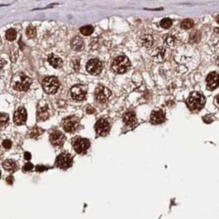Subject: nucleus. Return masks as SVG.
<instances>
[{
  "instance_id": "nucleus-1",
  "label": "nucleus",
  "mask_w": 219,
  "mask_h": 219,
  "mask_svg": "<svg viewBox=\"0 0 219 219\" xmlns=\"http://www.w3.org/2000/svg\"><path fill=\"white\" fill-rule=\"evenodd\" d=\"M205 97L200 92H192L186 100V104L191 111L200 110L205 104Z\"/></svg>"
},
{
  "instance_id": "nucleus-2",
  "label": "nucleus",
  "mask_w": 219,
  "mask_h": 219,
  "mask_svg": "<svg viewBox=\"0 0 219 219\" xmlns=\"http://www.w3.org/2000/svg\"><path fill=\"white\" fill-rule=\"evenodd\" d=\"M32 81L30 77L25 76L24 74H18L12 77V88L17 91H26L29 89Z\"/></svg>"
},
{
  "instance_id": "nucleus-3",
  "label": "nucleus",
  "mask_w": 219,
  "mask_h": 219,
  "mask_svg": "<svg viewBox=\"0 0 219 219\" xmlns=\"http://www.w3.org/2000/svg\"><path fill=\"white\" fill-rule=\"evenodd\" d=\"M130 62L126 56H119L116 57L112 63V69L114 72L122 74L127 71L130 68Z\"/></svg>"
},
{
  "instance_id": "nucleus-4",
  "label": "nucleus",
  "mask_w": 219,
  "mask_h": 219,
  "mask_svg": "<svg viewBox=\"0 0 219 219\" xmlns=\"http://www.w3.org/2000/svg\"><path fill=\"white\" fill-rule=\"evenodd\" d=\"M42 85H43V90L49 95L57 92V90L59 88V82L57 77L55 76H48L46 78H44Z\"/></svg>"
},
{
  "instance_id": "nucleus-5",
  "label": "nucleus",
  "mask_w": 219,
  "mask_h": 219,
  "mask_svg": "<svg viewBox=\"0 0 219 219\" xmlns=\"http://www.w3.org/2000/svg\"><path fill=\"white\" fill-rule=\"evenodd\" d=\"M111 95L112 92L110 91V89H108V88L104 86H102V85L98 87L95 93V99L100 103H104L108 102L111 97Z\"/></svg>"
},
{
  "instance_id": "nucleus-6",
  "label": "nucleus",
  "mask_w": 219,
  "mask_h": 219,
  "mask_svg": "<svg viewBox=\"0 0 219 219\" xmlns=\"http://www.w3.org/2000/svg\"><path fill=\"white\" fill-rule=\"evenodd\" d=\"M103 69V65L102 62L97 58L90 59L86 64V70L87 71L91 74L93 76H96L98 74L101 72V71Z\"/></svg>"
},
{
  "instance_id": "nucleus-7",
  "label": "nucleus",
  "mask_w": 219,
  "mask_h": 219,
  "mask_svg": "<svg viewBox=\"0 0 219 219\" xmlns=\"http://www.w3.org/2000/svg\"><path fill=\"white\" fill-rule=\"evenodd\" d=\"M95 130L97 135L104 136L108 135L109 130H110V124L107 119L105 118H101L96 122L95 124Z\"/></svg>"
},
{
  "instance_id": "nucleus-8",
  "label": "nucleus",
  "mask_w": 219,
  "mask_h": 219,
  "mask_svg": "<svg viewBox=\"0 0 219 219\" xmlns=\"http://www.w3.org/2000/svg\"><path fill=\"white\" fill-rule=\"evenodd\" d=\"M71 95L73 99L75 100H83L86 96V89L84 85H76L71 89Z\"/></svg>"
},
{
  "instance_id": "nucleus-9",
  "label": "nucleus",
  "mask_w": 219,
  "mask_h": 219,
  "mask_svg": "<svg viewBox=\"0 0 219 219\" xmlns=\"http://www.w3.org/2000/svg\"><path fill=\"white\" fill-rule=\"evenodd\" d=\"M56 164L58 168L66 169L71 166L72 164V158L70 154H61L58 155L56 159Z\"/></svg>"
},
{
  "instance_id": "nucleus-10",
  "label": "nucleus",
  "mask_w": 219,
  "mask_h": 219,
  "mask_svg": "<svg viewBox=\"0 0 219 219\" xmlns=\"http://www.w3.org/2000/svg\"><path fill=\"white\" fill-rule=\"evenodd\" d=\"M79 125V120L76 116H69L63 121L62 126L63 129L68 132H74L77 129Z\"/></svg>"
},
{
  "instance_id": "nucleus-11",
  "label": "nucleus",
  "mask_w": 219,
  "mask_h": 219,
  "mask_svg": "<svg viewBox=\"0 0 219 219\" xmlns=\"http://www.w3.org/2000/svg\"><path fill=\"white\" fill-rule=\"evenodd\" d=\"M207 88L210 90H214L219 85V74L216 71L209 73L206 78Z\"/></svg>"
},
{
  "instance_id": "nucleus-12",
  "label": "nucleus",
  "mask_w": 219,
  "mask_h": 219,
  "mask_svg": "<svg viewBox=\"0 0 219 219\" xmlns=\"http://www.w3.org/2000/svg\"><path fill=\"white\" fill-rule=\"evenodd\" d=\"M90 143L87 139H78L74 143V149L78 154H84L89 148Z\"/></svg>"
},
{
  "instance_id": "nucleus-13",
  "label": "nucleus",
  "mask_w": 219,
  "mask_h": 219,
  "mask_svg": "<svg viewBox=\"0 0 219 219\" xmlns=\"http://www.w3.org/2000/svg\"><path fill=\"white\" fill-rule=\"evenodd\" d=\"M65 135L58 130H54V132L50 134L49 136V141L52 144L56 146L62 145L65 141Z\"/></svg>"
},
{
  "instance_id": "nucleus-14",
  "label": "nucleus",
  "mask_w": 219,
  "mask_h": 219,
  "mask_svg": "<svg viewBox=\"0 0 219 219\" xmlns=\"http://www.w3.org/2000/svg\"><path fill=\"white\" fill-rule=\"evenodd\" d=\"M27 119L26 110L24 108H19L14 114V122L16 125H23L26 123Z\"/></svg>"
},
{
  "instance_id": "nucleus-15",
  "label": "nucleus",
  "mask_w": 219,
  "mask_h": 219,
  "mask_svg": "<svg viewBox=\"0 0 219 219\" xmlns=\"http://www.w3.org/2000/svg\"><path fill=\"white\" fill-rule=\"evenodd\" d=\"M165 121V114L160 109L154 110L150 115V122L153 124H160Z\"/></svg>"
},
{
  "instance_id": "nucleus-16",
  "label": "nucleus",
  "mask_w": 219,
  "mask_h": 219,
  "mask_svg": "<svg viewBox=\"0 0 219 219\" xmlns=\"http://www.w3.org/2000/svg\"><path fill=\"white\" fill-rule=\"evenodd\" d=\"M123 122L127 126H133L137 122L136 116L133 111H127L123 116Z\"/></svg>"
},
{
  "instance_id": "nucleus-17",
  "label": "nucleus",
  "mask_w": 219,
  "mask_h": 219,
  "mask_svg": "<svg viewBox=\"0 0 219 219\" xmlns=\"http://www.w3.org/2000/svg\"><path fill=\"white\" fill-rule=\"evenodd\" d=\"M140 43L142 47H144L146 49H149L154 44V39L153 36L150 35H143L140 38Z\"/></svg>"
},
{
  "instance_id": "nucleus-18",
  "label": "nucleus",
  "mask_w": 219,
  "mask_h": 219,
  "mask_svg": "<svg viewBox=\"0 0 219 219\" xmlns=\"http://www.w3.org/2000/svg\"><path fill=\"white\" fill-rule=\"evenodd\" d=\"M49 113L48 110V106L44 104L43 106H39L37 110V118L40 121H45L49 118Z\"/></svg>"
},
{
  "instance_id": "nucleus-19",
  "label": "nucleus",
  "mask_w": 219,
  "mask_h": 219,
  "mask_svg": "<svg viewBox=\"0 0 219 219\" xmlns=\"http://www.w3.org/2000/svg\"><path fill=\"white\" fill-rule=\"evenodd\" d=\"M48 61H49V64L53 66L54 68H61L62 66V60L54 54L49 55V57H48Z\"/></svg>"
},
{
  "instance_id": "nucleus-20",
  "label": "nucleus",
  "mask_w": 219,
  "mask_h": 219,
  "mask_svg": "<svg viewBox=\"0 0 219 219\" xmlns=\"http://www.w3.org/2000/svg\"><path fill=\"white\" fill-rule=\"evenodd\" d=\"M71 47L73 50L79 51L81 49H83L84 47V41L82 40V39L80 37H75L71 41Z\"/></svg>"
},
{
  "instance_id": "nucleus-21",
  "label": "nucleus",
  "mask_w": 219,
  "mask_h": 219,
  "mask_svg": "<svg viewBox=\"0 0 219 219\" xmlns=\"http://www.w3.org/2000/svg\"><path fill=\"white\" fill-rule=\"evenodd\" d=\"M165 49L163 47H158L157 49H154V51L152 54V57L157 61L161 62L163 60V57L165 56Z\"/></svg>"
},
{
  "instance_id": "nucleus-22",
  "label": "nucleus",
  "mask_w": 219,
  "mask_h": 219,
  "mask_svg": "<svg viewBox=\"0 0 219 219\" xmlns=\"http://www.w3.org/2000/svg\"><path fill=\"white\" fill-rule=\"evenodd\" d=\"M3 167L4 169H6V170L13 171L16 168V164L13 160L8 159V160H5V161L3 162Z\"/></svg>"
},
{
  "instance_id": "nucleus-23",
  "label": "nucleus",
  "mask_w": 219,
  "mask_h": 219,
  "mask_svg": "<svg viewBox=\"0 0 219 219\" xmlns=\"http://www.w3.org/2000/svg\"><path fill=\"white\" fill-rule=\"evenodd\" d=\"M164 43H165L166 46L169 47V48H175L176 45V40L174 36L168 35L167 37H165Z\"/></svg>"
},
{
  "instance_id": "nucleus-24",
  "label": "nucleus",
  "mask_w": 219,
  "mask_h": 219,
  "mask_svg": "<svg viewBox=\"0 0 219 219\" xmlns=\"http://www.w3.org/2000/svg\"><path fill=\"white\" fill-rule=\"evenodd\" d=\"M94 31V27L92 26H82L80 29V32L83 35L88 36L90 35Z\"/></svg>"
},
{
  "instance_id": "nucleus-25",
  "label": "nucleus",
  "mask_w": 219,
  "mask_h": 219,
  "mask_svg": "<svg viewBox=\"0 0 219 219\" xmlns=\"http://www.w3.org/2000/svg\"><path fill=\"white\" fill-rule=\"evenodd\" d=\"M16 38V32L14 29H9L6 32V39L9 41H13Z\"/></svg>"
},
{
  "instance_id": "nucleus-26",
  "label": "nucleus",
  "mask_w": 219,
  "mask_h": 219,
  "mask_svg": "<svg viewBox=\"0 0 219 219\" xmlns=\"http://www.w3.org/2000/svg\"><path fill=\"white\" fill-rule=\"evenodd\" d=\"M194 26V22L191 19H185L181 23V26L184 29H190Z\"/></svg>"
},
{
  "instance_id": "nucleus-27",
  "label": "nucleus",
  "mask_w": 219,
  "mask_h": 219,
  "mask_svg": "<svg viewBox=\"0 0 219 219\" xmlns=\"http://www.w3.org/2000/svg\"><path fill=\"white\" fill-rule=\"evenodd\" d=\"M172 25V22L170 18H164L160 22V26L164 29H169Z\"/></svg>"
},
{
  "instance_id": "nucleus-28",
  "label": "nucleus",
  "mask_w": 219,
  "mask_h": 219,
  "mask_svg": "<svg viewBox=\"0 0 219 219\" xmlns=\"http://www.w3.org/2000/svg\"><path fill=\"white\" fill-rule=\"evenodd\" d=\"M43 133V130L42 129L40 128H34L32 130H31V132L30 134V136L31 138H37L39 135H40L41 134Z\"/></svg>"
},
{
  "instance_id": "nucleus-29",
  "label": "nucleus",
  "mask_w": 219,
  "mask_h": 219,
  "mask_svg": "<svg viewBox=\"0 0 219 219\" xmlns=\"http://www.w3.org/2000/svg\"><path fill=\"white\" fill-rule=\"evenodd\" d=\"M26 34L30 38H34L35 35H36V30H35V27L32 26H30L27 28Z\"/></svg>"
},
{
  "instance_id": "nucleus-30",
  "label": "nucleus",
  "mask_w": 219,
  "mask_h": 219,
  "mask_svg": "<svg viewBox=\"0 0 219 219\" xmlns=\"http://www.w3.org/2000/svg\"><path fill=\"white\" fill-rule=\"evenodd\" d=\"M8 122V115L6 113H1V117H0V122H1V126L3 127L7 124Z\"/></svg>"
},
{
  "instance_id": "nucleus-31",
  "label": "nucleus",
  "mask_w": 219,
  "mask_h": 219,
  "mask_svg": "<svg viewBox=\"0 0 219 219\" xmlns=\"http://www.w3.org/2000/svg\"><path fill=\"white\" fill-rule=\"evenodd\" d=\"M3 146L7 149H9L12 147V141L9 140H4L3 141Z\"/></svg>"
},
{
  "instance_id": "nucleus-32",
  "label": "nucleus",
  "mask_w": 219,
  "mask_h": 219,
  "mask_svg": "<svg viewBox=\"0 0 219 219\" xmlns=\"http://www.w3.org/2000/svg\"><path fill=\"white\" fill-rule=\"evenodd\" d=\"M33 164L32 163H30V162H28V163H26L24 166V168H23V170L26 171V172H28V171H30L33 169Z\"/></svg>"
},
{
  "instance_id": "nucleus-33",
  "label": "nucleus",
  "mask_w": 219,
  "mask_h": 219,
  "mask_svg": "<svg viewBox=\"0 0 219 219\" xmlns=\"http://www.w3.org/2000/svg\"><path fill=\"white\" fill-rule=\"evenodd\" d=\"M24 156H25V158L26 160H30V158H31V154H30L29 152H26L24 154Z\"/></svg>"
},
{
  "instance_id": "nucleus-34",
  "label": "nucleus",
  "mask_w": 219,
  "mask_h": 219,
  "mask_svg": "<svg viewBox=\"0 0 219 219\" xmlns=\"http://www.w3.org/2000/svg\"><path fill=\"white\" fill-rule=\"evenodd\" d=\"M46 168L45 167H43V166H37L36 167V170L38 171V172H43V170H45Z\"/></svg>"
},
{
  "instance_id": "nucleus-35",
  "label": "nucleus",
  "mask_w": 219,
  "mask_h": 219,
  "mask_svg": "<svg viewBox=\"0 0 219 219\" xmlns=\"http://www.w3.org/2000/svg\"><path fill=\"white\" fill-rule=\"evenodd\" d=\"M7 182H8V184H12V182H13V177L12 176H8V178H7Z\"/></svg>"
},
{
  "instance_id": "nucleus-36",
  "label": "nucleus",
  "mask_w": 219,
  "mask_h": 219,
  "mask_svg": "<svg viewBox=\"0 0 219 219\" xmlns=\"http://www.w3.org/2000/svg\"><path fill=\"white\" fill-rule=\"evenodd\" d=\"M94 111H95V109H94V108H91V107H89V108L87 109L88 113H94Z\"/></svg>"
},
{
  "instance_id": "nucleus-37",
  "label": "nucleus",
  "mask_w": 219,
  "mask_h": 219,
  "mask_svg": "<svg viewBox=\"0 0 219 219\" xmlns=\"http://www.w3.org/2000/svg\"><path fill=\"white\" fill-rule=\"evenodd\" d=\"M216 103H217V105L219 106V95L216 97Z\"/></svg>"
},
{
  "instance_id": "nucleus-38",
  "label": "nucleus",
  "mask_w": 219,
  "mask_h": 219,
  "mask_svg": "<svg viewBox=\"0 0 219 219\" xmlns=\"http://www.w3.org/2000/svg\"><path fill=\"white\" fill-rule=\"evenodd\" d=\"M216 21H217V23H218V24H219V15H218V16H217Z\"/></svg>"
}]
</instances>
